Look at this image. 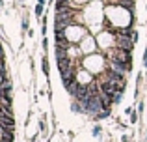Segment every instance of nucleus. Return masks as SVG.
<instances>
[{"mask_svg":"<svg viewBox=\"0 0 147 142\" xmlns=\"http://www.w3.org/2000/svg\"><path fill=\"white\" fill-rule=\"evenodd\" d=\"M106 60L125 64V66H129V69L132 71V54H130L129 51H123V49H119V47H114V49H110V51H106Z\"/></svg>","mask_w":147,"mask_h":142,"instance_id":"nucleus-1","label":"nucleus"},{"mask_svg":"<svg viewBox=\"0 0 147 142\" xmlns=\"http://www.w3.org/2000/svg\"><path fill=\"white\" fill-rule=\"evenodd\" d=\"M82 105H84V112L91 114V116H95L97 112L102 110V105H100V97H99V95H90Z\"/></svg>","mask_w":147,"mask_h":142,"instance_id":"nucleus-2","label":"nucleus"},{"mask_svg":"<svg viewBox=\"0 0 147 142\" xmlns=\"http://www.w3.org/2000/svg\"><path fill=\"white\" fill-rule=\"evenodd\" d=\"M95 47H97V41L93 39L91 36H86L82 39V45H80V49H82V52H84V56H90V54H95Z\"/></svg>","mask_w":147,"mask_h":142,"instance_id":"nucleus-3","label":"nucleus"},{"mask_svg":"<svg viewBox=\"0 0 147 142\" xmlns=\"http://www.w3.org/2000/svg\"><path fill=\"white\" fill-rule=\"evenodd\" d=\"M134 41L130 39V37H127V36H117L115 37V47H119V49H123V51H129V52H132V49H134Z\"/></svg>","mask_w":147,"mask_h":142,"instance_id":"nucleus-4","label":"nucleus"},{"mask_svg":"<svg viewBox=\"0 0 147 142\" xmlns=\"http://www.w3.org/2000/svg\"><path fill=\"white\" fill-rule=\"evenodd\" d=\"M110 114H112V109H106V110H100V112H97V114H95V116H93V120L95 122H100V120H106V118H110Z\"/></svg>","mask_w":147,"mask_h":142,"instance_id":"nucleus-5","label":"nucleus"},{"mask_svg":"<svg viewBox=\"0 0 147 142\" xmlns=\"http://www.w3.org/2000/svg\"><path fill=\"white\" fill-rule=\"evenodd\" d=\"M71 110L75 114H82L84 112V105L80 101H76V99H73V101H71Z\"/></svg>","mask_w":147,"mask_h":142,"instance_id":"nucleus-6","label":"nucleus"},{"mask_svg":"<svg viewBox=\"0 0 147 142\" xmlns=\"http://www.w3.org/2000/svg\"><path fill=\"white\" fill-rule=\"evenodd\" d=\"M41 71H43V75L49 79V75H50V66H49L47 56H43V58H41Z\"/></svg>","mask_w":147,"mask_h":142,"instance_id":"nucleus-7","label":"nucleus"},{"mask_svg":"<svg viewBox=\"0 0 147 142\" xmlns=\"http://www.w3.org/2000/svg\"><path fill=\"white\" fill-rule=\"evenodd\" d=\"M34 13H36V17L41 21V17L45 15V6H43V4H36V7H34Z\"/></svg>","mask_w":147,"mask_h":142,"instance_id":"nucleus-8","label":"nucleus"},{"mask_svg":"<svg viewBox=\"0 0 147 142\" xmlns=\"http://www.w3.org/2000/svg\"><path fill=\"white\" fill-rule=\"evenodd\" d=\"M138 120H140V114H136V112L132 110V112H130V124H136Z\"/></svg>","mask_w":147,"mask_h":142,"instance_id":"nucleus-9","label":"nucleus"},{"mask_svg":"<svg viewBox=\"0 0 147 142\" xmlns=\"http://www.w3.org/2000/svg\"><path fill=\"white\" fill-rule=\"evenodd\" d=\"M91 133H93V137H100V125H93Z\"/></svg>","mask_w":147,"mask_h":142,"instance_id":"nucleus-10","label":"nucleus"},{"mask_svg":"<svg viewBox=\"0 0 147 142\" xmlns=\"http://www.w3.org/2000/svg\"><path fill=\"white\" fill-rule=\"evenodd\" d=\"M41 47H43L45 51H47V49H49V41H47V36L43 37V41H41Z\"/></svg>","mask_w":147,"mask_h":142,"instance_id":"nucleus-11","label":"nucleus"},{"mask_svg":"<svg viewBox=\"0 0 147 142\" xmlns=\"http://www.w3.org/2000/svg\"><path fill=\"white\" fill-rule=\"evenodd\" d=\"M142 112H144V101L138 103V114H142Z\"/></svg>","mask_w":147,"mask_h":142,"instance_id":"nucleus-12","label":"nucleus"},{"mask_svg":"<svg viewBox=\"0 0 147 142\" xmlns=\"http://www.w3.org/2000/svg\"><path fill=\"white\" fill-rule=\"evenodd\" d=\"M144 66H145V69H147V47H145V52H144Z\"/></svg>","mask_w":147,"mask_h":142,"instance_id":"nucleus-13","label":"nucleus"},{"mask_svg":"<svg viewBox=\"0 0 147 142\" xmlns=\"http://www.w3.org/2000/svg\"><path fill=\"white\" fill-rule=\"evenodd\" d=\"M0 58H4V47H2V41H0Z\"/></svg>","mask_w":147,"mask_h":142,"instance_id":"nucleus-14","label":"nucleus"},{"mask_svg":"<svg viewBox=\"0 0 147 142\" xmlns=\"http://www.w3.org/2000/svg\"><path fill=\"white\" fill-rule=\"evenodd\" d=\"M45 2H47V0H37V4H43V6H45Z\"/></svg>","mask_w":147,"mask_h":142,"instance_id":"nucleus-15","label":"nucleus"},{"mask_svg":"<svg viewBox=\"0 0 147 142\" xmlns=\"http://www.w3.org/2000/svg\"><path fill=\"white\" fill-rule=\"evenodd\" d=\"M145 10H147V6H145Z\"/></svg>","mask_w":147,"mask_h":142,"instance_id":"nucleus-16","label":"nucleus"},{"mask_svg":"<svg viewBox=\"0 0 147 142\" xmlns=\"http://www.w3.org/2000/svg\"><path fill=\"white\" fill-rule=\"evenodd\" d=\"M145 140H147V137H145Z\"/></svg>","mask_w":147,"mask_h":142,"instance_id":"nucleus-17","label":"nucleus"},{"mask_svg":"<svg viewBox=\"0 0 147 142\" xmlns=\"http://www.w3.org/2000/svg\"><path fill=\"white\" fill-rule=\"evenodd\" d=\"M145 22H147V21H145Z\"/></svg>","mask_w":147,"mask_h":142,"instance_id":"nucleus-18","label":"nucleus"}]
</instances>
